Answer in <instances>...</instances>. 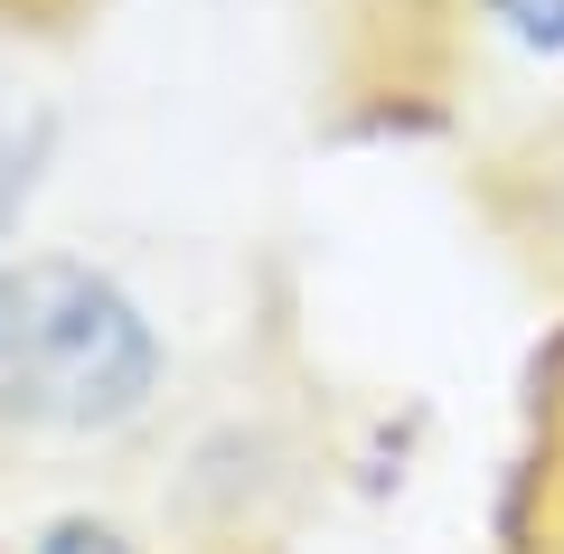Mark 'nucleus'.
Masks as SVG:
<instances>
[{
	"instance_id": "obj_1",
	"label": "nucleus",
	"mask_w": 564,
	"mask_h": 554,
	"mask_svg": "<svg viewBox=\"0 0 564 554\" xmlns=\"http://www.w3.org/2000/svg\"><path fill=\"white\" fill-rule=\"evenodd\" d=\"M161 385V338L95 263L0 273V414L39 433H104Z\"/></svg>"
},
{
	"instance_id": "obj_4",
	"label": "nucleus",
	"mask_w": 564,
	"mask_h": 554,
	"mask_svg": "<svg viewBox=\"0 0 564 554\" xmlns=\"http://www.w3.org/2000/svg\"><path fill=\"white\" fill-rule=\"evenodd\" d=\"M39 554H132L113 526H95V517H66V526H47V545Z\"/></svg>"
},
{
	"instance_id": "obj_2",
	"label": "nucleus",
	"mask_w": 564,
	"mask_h": 554,
	"mask_svg": "<svg viewBox=\"0 0 564 554\" xmlns=\"http://www.w3.org/2000/svg\"><path fill=\"white\" fill-rule=\"evenodd\" d=\"M508 554H564V338L536 357L527 452L508 479Z\"/></svg>"
},
{
	"instance_id": "obj_3",
	"label": "nucleus",
	"mask_w": 564,
	"mask_h": 554,
	"mask_svg": "<svg viewBox=\"0 0 564 554\" xmlns=\"http://www.w3.org/2000/svg\"><path fill=\"white\" fill-rule=\"evenodd\" d=\"M518 39H536V47H564V0H489Z\"/></svg>"
},
{
	"instance_id": "obj_5",
	"label": "nucleus",
	"mask_w": 564,
	"mask_h": 554,
	"mask_svg": "<svg viewBox=\"0 0 564 554\" xmlns=\"http://www.w3.org/2000/svg\"><path fill=\"white\" fill-rule=\"evenodd\" d=\"M66 10H85V0H0V20H10V29H57Z\"/></svg>"
}]
</instances>
